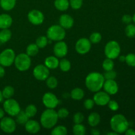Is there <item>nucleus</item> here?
I'll return each instance as SVG.
<instances>
[{
    "label": "nucleus",
    "instance_id": "obj_15",
    "mask_svg": "<svg viewBox=\"0 0 135 135\" xmlns=\"http://www.w3.org/2000/svg\"><path fill=\"white\" fill-rule=\"evenodd\" d=\"M54 52L57 57H63L68 53V47L65 42L59 41L54 47Z\"/></svg>",
    "mask_w": 135,
    "mask_h": 135
},
{
    "label": "nucleus",
    "instance_id": "obj_47",
    "mask_svg": "<svg viewBox=\"0 0 135 135\" xmlns=\"http://www.w3.org/2000/svg\"><path fill=\"white\" fill-rule=\"evenodd\" d=\"M5 69H4L3 66H2L0 65V78L3 77L4 75H5Z\"/></svg>",
    "mask_w": 135,
    "mask_h": 135
},
{
    "label": "nucleus",
    "instance_id": "obj_53",
    "mask_svg": "<svg viewBox=\"0 0 135 135\" xmlns=\"http://www.w3.org/2000/svg\"><path fill=\"white\" fill-rule=\"evenodd\" d=\"M132 18H133V21L135 23V13L134 15H133V17H132Z\"/></svg>",
    "mask_w": 135,
    "mask_h": 135
},
{
    "label": "nucleus",
    "instance_id": "obj_1",
    "mask_svg": "<svg viewBox=\"0 0 135 135\" xmlns=\"http://www.w3.org/2000/svg\"><path fill=\"white\" fill-rule=\"evenodd\" d=\"M104 81L105 79L102 74L98 72H92L86 77L85 84L90 91L96 92L103 88Z\"/></svg>",
    "mask_w": 135,
    "mask_h": 135
},
{
    "label": "nucleus",
    "instance_id": "obj_49",
    "mask_svg": "<svg viewBox=\"0 0 135 135\" xmlns=\"http://www.w3.org/2000/svg\"><path fill=\"white\" fill-rule=\"evenodd\" d=\"M5 111H4V109L0 108V119H1L3 117H4V115H5Z\"/></svg>",
    "mask_w": 135,
    "mask_h": 135
},
{
    "label": "nucleus",
    "instance_id": "obj_34",
    "mask_svg": "<svg viewBox=\"0 0 135 135\" xmlns=\"http://www.w3.org/2000/svg\"><path fill=\"white\" fill-rule=\"evenodd\" d=\"M25 112L26 113V114L27 115L28 117L29 118H31V117H33L34 116H35L36 114L37 108L33 104H30V105H28L26 107Z\"/></svg>",
    "mask_w": 135,
    "mask_h": 135
},
{
    "label": "nucleus",
    "instance_id": "obj_35",
    "mask_svg": "<svg viewBox=\"0 0 135 135\" xmlns=\"http://www.w3.org/2000/svg\"><path fill=\"white\" fill-rule=\"evenodd\" d=\"M102 67L105 71H110L113 70L114 68V62L113 61V59L107 58L103 61Z\"/></svg>",
    "mask_w": 135,
    "mask_h": 135
},
{
    "label": "nucleus",
    "instance_id": "obj_13",
    "mask_svg": "<svg viewBox=\"0 0 135 135\" xmlns=\"http://www.w3.org/2000/svg\"><path fill=\"white\" fill-rule=\"evenodd\" d=\"M28 19L29 22L34 25H40L44 21V15L39 10L34 9L30 11L28 14Z\"/></svg>",
    "mask_w": 135,
    "mask_h": 135
},
{
    "label": "nucleus",
    "instance_id": "obj_50",
    "mask_svg": "<svg viewBox=\"0 0 135 135\" xmlns=\"http://www.w3.org/2000/svg\"><path fill=\"white\" fill-rule=\"evenodd\" d=\"M119 61L121 62H125V55H120L118 57Z\"/></svg>",
    "mask_w": 135,
    "mask_h": 135
},
{
    "label": "nucleus",
    "instance_id": "obj_2",
    "mask_svg": "<svg viewBox=\"0 0 135 135\" xmlns=\"http://www.w3.org/2000/svg\"><path fill=\"white\" fill-rule=\"evenodd\" d=\"M110 125L113 131L117 134H122L127 130L129 123L125 116L122 114H117L111 119Z\"/></svg>",
    "mask_w": 135,
    "mask_h": 135
},
{
    "label": "nucleus",
    "instance_id": "obj_45",
    "mask_svg": "<svg viewBox=\"0 0 135 135\" xmlns=\"http://www.w3.org/2000/svg\"><path fill=\"white\" fill-rule=\"evenodd\" d=\"M122 21L125 24L129 25V24H130L133 21V18L129 15H124L122 17Z\"/></svg>",
    "mask_w": 135,
    "mask_h": 135
},
{
    "label": "nucleus",
    "instance_id": "obj_38",
    "mask_svg": "<svg viewBox=\"0 0 135 135\" xmlns=\"http://www.w3.org/2000/svg\"><path fill=\"white\" fill-rule=\"evenodd\" d=\"M69 5L75 10H77L81 8L83 4V0H69Z\"/></svg>",
    "mask_w": 135,
    "mask_h": 135
},
{
    "label": "nucleus",
    "instance_id": "obj_21",
    "mask_svg": "<svg viewBox=\"0 0 135 135\" xmlns=\"http://www.w3.org/2000/svg\"><path fill=\"white\" fill-rule=\"evenodd\" d=\"M54 6L57 10L60 11H67L69 7V0H55Z\"/></svg>",
    "mask_w": 135,
    "mask_h": 135
},
{
    "label": "nucleus",
    "instance_id": "obj_52",
    "mask_svg": "<svg viewBox=\"0 0 135 135\" xmlns=\"http://www.w3.org/2000/svg\"><path fill=\"white\" fill-rule=\"evenodd\" d=\"M108 135H117V134H117V133H115V132H112V133H108Z\"/></svg>",
    "mask_w": 135,
    "mask_h": 135
},
{
    "label": "nucleus",
    "instance_id": "obj_37",
    "mask_svg": "<svg viewBox=\"0 0 135 135\" xmlns=\"http://www.w3.org/2000/svg\"><path fill=\"white\" fill-rule=\"evenodd\" d=\"M125 62L130 67H135V54H129L125 56Z\"/></svg>",
    "mask_w": 135,
    "mask_h": 135
},
{
    "label": "nucleus",
    "instance_id": "obj_22",
    "mask_svg": "<svg viewBox=\"0 0 135 135\" xmlns=\"http://www.w3.org/2000/svg\"><path fill=\"white\" fill-rule=\"evenodd\" d=\"M100 122V115L96 112H93L88 117V123L91 127H96Z\"/></svg>",
    "mask_w": 135,
    "mask_h": 135
},
{
    "label": "nucleus",
    "instance_id": "obj_23",
    "mask_svg": "<svg viewBox=\"0 0 135 135\" xmlns=\"http://www.w3.org/2000/svg\"><path fill=\"white\" fill-rule=\"evenodd\" d=\"M17 0H0V6L3 10L11 11L15 7Z\"/></svg>",
    "mask_w": 135,
    "mask_h": 135
},
{
    "label": "nucleus",
    "instance_id": "obj_8",
    "mask_svg": "<svg viewBox=\"0 0 135 135\" xmlns=\"http://www.w3.org/2000/svg\"><path fill=\"white\" fill-rule=\"evenodd\" d=\"M15 53L13 50L7 48L0 54V65L3 67H10L15 61Z\"/></svg>",
    "mask_w": 135,
    "mask_h": 135
},
{
    "label": "nucleus",
    "instance_id": "obj_40",
    "mask_svg": "<svg viewBox=\"0 0 135 135\" xmlns=\"http://www.w3.org/2000/svg\"><path fill=\"white\" fill-rule=\"evenodd\" d=\"M103 75H104L105 80H114L117 76V73L113 70L105 71Z\"/></svg>",
    "mask_w": 135,
    "mask_h": 135
},
{
    "label": "nucleus",
    "instance_id": "obj_6",
    "mask_svg": "<svg viewBox=\"0 0 135 135\" xmlns=\"http://www.w3.org/2000/svg\"><path fill=\"white\" fill-rule=\"evenodd\" d=\"M14 63L18 71H27L31 65V59L26 54H20L15 57Z\"/></svg>",
    "mask_w": 135,
    "mask_h": 135
},
{
    "label": "nucleus",
    "instance_id": "obj_12",
    "mask_svg": "<svg viewBox=\"0 0 135 135\" xmlns=\"http://www.w3.org/2000/svg\"><path fill=\"white\" fill-rule=\"evenodd\" d=\"M91 49V42L90 40L86 38H82L76 42L75 44V50L79 54H86L90 51Z\"/></svg>",
    "mask_w": 135,
    "mask_h": 135
},
{
    "label": "nucleus",
    "instance_id": "obj_18",
    "mask_svg": "<svg viewBox=\"0 0 135 135\" xmlns=\"http://www.w3.org/2000/svg\"><path fill=\"white\" fill-rule=\"evenodd\" d=\"M25 129L30 134H36L40 130V125L34 120H29L25 124Z\"/></svg>",
    "mask_w": 135,
    "mask_h": 135
},
{
    "label": "nucleus",
    "instance_id": "obj_31",
    "mask_svg": "<svg viewBox=\"0 0 135 135\" xmlns=\"http://www.w3.org/2000/svg\"><path fill=\"white\" fill-rule=\"evenodd\" d=\"M67 133V129L65 127L59 125L54 128L51 131L52 135H66Z\"/></svg>",
    "mask_w": 135,
    "mask_h": 135
},
{
    "label": "nucleus",
    "instance_id": "obj_51",
    "mask_svg": "<svg viewBox=\"0 0 135 135\" xmlns=\"http://www.w3.org/2000/svg\"><path fill=\"white\" fill-rule=\"evenodd\" d=\"M3 94H2V92L0 91V103L3 101Z\"/></svg>",
    "mask_w": 135,
    "mask_h": 135
},
{
    "label": "nucleus",
    "instance_id": "obj_16",
    "mask_svg": "<svg viewBox=\"0 0 135 135\" xmlns=\"http://www.w3.org/2000/svg\"><path fill=\"white\" fill-rule=\"evenodd\" d=\"M104 91L109 95H114L117 93L119 86L115 80H105L103 85Z\"/></svg>",
    "mask_w": 135,
    "mask_h": 135
},
{
    "label": "nucleus",
    "instance_id": "obj_42",
    "mask_svg": "<svg viewBox=\"0 0 135 135\" xmlns=\"http://www.w3.org/2000/svg\"><path fill=\"white\" fill-rule=\"evenodd\" d=\"M57 113L58 117L61 119L66 118V117H68L69 114V111L67 110V109H66V108H65L59 109Z\"/></svg>",
    "mask_w": 135,
    "mask_h": 135
},
{
    "label": "nucleus",
    "instance_id": "obj_3",
    "mask_svg": "<svg viewBox=\"0 0 135 135\" xmlns=\"http://www.w3.org/2000/svg\"><path fill=\"white\" fill-rule=\"evenodd\" d=\"M58 118L59 117L57 112H55L54 109L47 108L41 115V125L46 129H51L57 124Z\"/></svg>",
    "mask_w": 135,
    "mask_h": 135
},
{
    "label": "nucleus",
    "instance_id": "obj_41",
    "mask_svg": "<svg viewBox=\"0 0 135 135\" xmlns=\"http://www.w3.org/2000/svg\"><path fill=\"white\" fill-rule=\"evenodd\" d=\"M84 115L80 112H77L73 116V121L75 124L82 123V122L84 121Z\"/></svg>",
    "mask_w": 135,
    "mask_h": 135
},
{
    "label": "nucleus",
    "instance_id": "obj_29",
    "mask_svg": "<svg viewBox=\"0 0 135 135\" xmlns=\"http://www.w3.org/2000/svg\"><path fill=\"white\" fill-rule=\"evenodd\" d=\"M16 116H17V122L20 125H25L29 119V117L26 114L25 112L21 110V112Z\"/></svg>",
    "mask_w": 135,
    "mask_h": 135
},
{
    "label": "nucleus",
    "instance_id": "obj_14",
    "mask_svg": "<svg viewBox=\"0 0 135 135\" xmlns=\"http://www.w3.org/2000/svg\"><path fill=\"white\" fill-rule=\"evenodd\" d=\"M94 103L100 106H104L108 105V102L110 100V95L108 94L107 92H96L93 98Z\"/></svg>",
    "mask_w": 135,
    "mask_h": 135
},
{
    "label": "nucleus",
    "instance_id": "obj_20",
    "mask_svg": "<svg viewBox=\"0 0 135 135\" xmlns=\"http://www.w3.org/2000/svg\"><path fill=\"white\" fill-rule=\"evenodd\" d=\"M45 65L50 69H55L59 67V61L56 56H48L45 59Z\"/></svg>",
    "mask_w": 135,
    "mask_h": 135
},
{
    "label": "nucleus",
    "instance_id": "obj_39",
    "mask_svg": "<svg viewBox=\"0 0 135 135\" xmlns=\"http://www.w3.org/2000/svg\"><path fill=\"white\" fill-rule=\"evenodd\" d=\"M102 40V35L99 32H94L90 36V41L92 44H98Z\"/></svg>",
    "mask_w": 135,
    "mask_h": 135
},
{
    "label": "nucleus",
    "instance_id": "obj_30",
    "mask_svg": "<svg viewBox=\"0 0 135 135\" xmlns=\"http://www.w3.org/2000/svg\"><path fill=\"white\" fill-rule=\"evenodd\" d=\"M59 67H60V69L63 72H67L71 69V62L67 59H63L59 61Z\"/></svg>",
    "mask_w": 135,
    "mask_h": 135
},
{
    "label": "nucleus",
    "instance_id": "obj_19",
    "mask_svg": "<svg viewBox=\"0 0 135 135\" xmlns=\"http://www.w3.org/2000/svg\"><path fill=\"white\" fill-rule=\"evenodd\" d=\"M13 23V18L9 15L3 14L0 15V28H9Z\"/></svg>",
    "mask_w": 135,
    "mask_h": 135
},
{
    "label": "nucleus",
    "instance_id": "obj_9",
    "mask_svg": "<svg viewBox=\"0 0 135 135\" xmlns=\"http://www.w3.org/2000/svg\"><path fill=\"white\" fill-rule=\"evenodd\" d=\"M16 123L11 117H3L0 121V128L5 133H13L16 130Z\"/></svg>",
    "mask_w": 135,
    "mask_h": 135
},
{
    "label": "nucleus",
    "instance_id": "obj_33",
    "mask_svg": "<svg viewBox=\"0 0 135 135\" xmlns=\"http://www.w3.org/2000/svg\"><path fill=\"white\" fill-rule=\"evenodd\" d=\"M58 81L56 78L54 76H48L46 79V85L50 89H54L57 86Z\"/></svg>",
    "mask_w": 135,
    "mask_h": 135
},
{
    "label": "nucleus",
    "instance_id": "obj_43",
    "mask_svg": "<svg viewBox=\"0 0 135 135\" xmlns=\"http://www.w3.org/2000/svg\"><path fill=\"white\" fill-rule=\"evenodd\" d=\"M108 107H109V109L112 111H113V112H115V111H117L119 109V104L115 100H109V102L108 104Z\"/></svg>",
    "mask_w": 135,
    "mask_h": 135
},
{
    "label": "nucleus",
    "instance_id": "obj_17",
    "mask_svg": "<svg viewBox=\"0 0 135 135\" xmlns=\"http://www.w3.org/2000/svg\"><path fill=\"white\" fill-rule=\"evenodd\" d=\"M74 19L71 16L67 14L61 15L59 18V25L64 29H69L73 26Z\"/></svg>",
    "mask_w": 135,
    "mask_h": 135
},
{
    "label": "nucleus",
    "instance_id": "obj_5",
    "mask_svg": "<svg viewBox=\"0 0 135 135\" xmlns=\"http://www.w3.org/2000/svg\"><path fill=\"white\" fill-rule=\"evenodd\" d=\"M104 53L107 58L114 59L118 57L121 53V47L117 42L115 40L109 41L105 45Z\"/></svg>",
    "mask_w": 135,
    "mask_h": 135
},
{
    "label": "nucleus",
    "instance_id": "obj_4",
    "mask_svg": "<svg viewBox=\"0 0 135 135\" xmlns=\"http://www.w3.org/2000/svg\"><path fill=\"white\" fill-rule=\"evenodd\" d=\"M65 35V30L60 25H52L47 29V37L50 40L61 41L64 39Z\"/></svg>",
    "mask_w": 135,
    "mask_h": 135
},
{
    "label": "nucleus",
    "instance_id": "obj_46",
    "mask_svg": "<svg viewBox=\"0 0 135 135\" xmlns=\"http://www.w3.org/2000/svg\"><path fill=\"white\" fill-rule=\"evenodd\" d=\"M126 135H135V131L133 129H129L128 128L127 130L125 132Z\"/></svg>",
    "mask_w": 135,
    "mask_h": 135
},
{
    "label": "nucleus",
    "instance_id": "obj_36",
    "mask_svg": "<svg viewBox=\"0 0 135 135\" xmlns=\"http://www.w3.org/2000/svg\"><path fill=\"white\" fill-rule=\"evenodd\" d=\"M125 34L129 38H133L135 36V25L129 24L125 28Z\"/></svg>",
    "mask_w": 135,
    "mask_h": 135
},
{
    "label": "nucleus",
    "instance_id": "obj_11",
    "mask_svg": "<svg viewBox=\"0 0 135 135\" xmlns=\"http://www.w3.org/2000/svg\"><path fill=\"white\" fill-rule=\"evenodd\" d=\"M33 75L37 80H46L50 76V71L45 65H38L34 67Z\"/></svg>",
    "mask_w": 135,
    "mask_h": 135
},
{
    "label": "nucleus",
    "instance_id": "obj_24",
    "mask_svg": "<svg viewBox=\"0 0 135 135\" xmlns=\"http://www.w3.org/2000/svg\"><path fill=\"white\" fill-rule=\"evenodd\" d=\"M12 33L9 28L1 29L0 31V42L1 43H6L10 40L11 38Z\"/></svg>",
    "mask_w": 135,
    "mask_h": 135
},
{
    "label": "nucleus",
    "instance_id": "obj_28",
    "mask_svg": "<svg viewBox=\"0 0 135 135\" xmlns=\"http://www.w3.org/2000/svg\"><path fill=\"white\" fill-rule=\"evenodd\" d=\"M73 131L75 135H84L86 134V127L81 123L75 124L73 128Z\"/></svg>",
    "mask_w": 135,
    "mask_h": 135
},
{
    "label": "nucleus",
    "instance_id": "obj_26",
    "mask_svg": "<svg viewBox=\"0 0 135 135\" xmlns=\"http://www.w3.org/2000/svg\"><path fill=\"white\" fill-rule=\"evenodd\" d=\"M39 51V47L36 44H30L26 47V54L30 57L35 56Z\"/></svg>",
    "mask_w": 135,
    "mask_h": 135
},
{
    "label": "nucleus",
    "instance_id": "obj_25",
    "mask_svg": "<svg viewBox=\"0 0 135 135\" xmlns=\"http://www.w3.org/2000/svg\"><path fill=\"white\" fill-rule=\"evenodd\" d=\"M71 96L73 100H80L84 98V92L80 88H75L71 92Z\"/></svg>",
    "mask_w": 135,
    "mask_h": 135
},
{
    "label": "nucleus",
    "instance_id": "obj_7",
    "mask_svg": "<svg viewBox=\"0 0 135 135\" xmlns=\"http://www.w3.org/2000/svg\"><path fill=\"white\" fill-rule=\"evenodd\" d=\"M3 109L5 113L10 116H16L21 112V107L15 100L6 99L3 103Z\"/></svg>",
    "mask_w": 135,
    "mask_h": 135
},
{
    "label": "nucleus",
    "instance_id": "obj_44",
    "mask_svg": "<svg viewBox=\"0 0 135 135\" xmlns=\"http://www.w3.org/2000/svg\"><path fill=\"white\" fill-rule=\"evenodd\" d=\"M94 100H92V99H86L84 102V108L86 109H92L94 105Z\"/></svg>",
    "mask_w": 135,
    "mask_h": 135
},
{
    "label": "nucleus",
    "instance_id": "obj_32",
    "mask_svg": "<svg viewBox=\"0 0 135 135\" xmlns=\"http://www.w3.org/2000/svg\"><path fill=\"white\" fill-rule=\"evenodd\" d=\"M48 42L49 40L47 37L42 36H40L37 38V40H36V44L38 46L39 48H44L47 46Z\"/></svg>",
    "mask_w": 135,
    "mask_h": 135
},
{
    "label": "nucleus",
    "instance_id": "obj_27",
    "mask_svg": "<svg viewBox=\"0 0 135 135\" xmlns=\"http://www.w3.org/2000/svg\"><path fill=\"white\" fill-rule=\"evenodd\" d=\"M15 90L11 86H7L3 88L2 91V94L3 98L9 99L11 98L12 96L14 95Z\"/></svg>",
    "mask_w": 135,
    "mask_h": 135
},
{
    "label": "nucleus",
    "instance_id": "obj_10",
    "mask_svg": "<svg viewBox=\"0 0 135 135\" xmlns=\"http://www.w3.org/2000/svg\"><path fill=\"white\" fill-rule=\"evenodd\" d=\"M42 102L47 108L54 109L57 106L59 101L55 94L51 92H47L42 97Z\"/></svg>",
    "mask_w": 135,
    "mask_h": 135
},
{
    "label": "nucleus",
    "instance_id": "obj_48",
    "mask_svg": "<svg viewBox=\"0 0 135 135\" xmlns=\"http://www.w3.org/2000/svg\"><path fill=\"white\" fill-rule=\"evenodd\" d=\"M91 134L93 135H99L100 134V131H99L98 129H92V131H91Z\"/></svg>",
    "mask_w": 135,
    "mask_h": 135
}]
</instances>
